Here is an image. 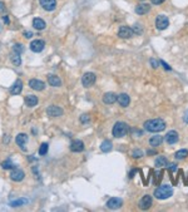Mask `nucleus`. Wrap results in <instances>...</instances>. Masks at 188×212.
<instances>
[{"label": "nucleus", "mask_w": 188, "mask_h": 212, "mask_svg": "<svg viewBox=\"0 0 188 212\" xmlns=\"http://www.w3.org/2000/svg\"><path fill=\"white\" fill-rule=\"evenodd\" d=\"M10 141V137L9 136H6V134H5V136H4V142L6 143V142H9Z\"/></svg>", "instance_id": "nucleus-45"}, {"label": "nucleus", "mask_w": 188, "mask_h": 212, "mask_svg": "<svg viewBox=\"0 0 188 212\" xmlns=\"http://www.w3.org/2000/svg\"><path fill=\"white\" fill-rule=\"evenodd\" d=\"M0 30H2V27H0Z\"/></svg>", "instance_id": "nucleus-47"}, {"label": "nucleus", "mask_w": 188, "mask_h": 212, "mask_svg": "<svg viewBox=\"0 0 188 212\" xmlns=\"http://www.w3.org/2000/svg\"><path fill=\"white\" fill-rule=\"evenodd\" d=\"M28 202H29V200H27V198H19V200L11 201L10 202V206L11 207H22L24 205H28Z\"/></svg>", "instance_id": "nucleus-26"}, {"label": "nucleus", "mask_w": 188, "mask_h": 212, "mask_svg": "<svg viewBox=\"0 0 188 212\" xmlns=\"http://www.w3.org/2000/svg\"><path fill=\"white\" fill-rule=\"evenodd\" d=\"M29 87L34 90H38V92H40V90H44L45 89V83L39 81V79H30L29 81Z\"/></svg>", "instance_id": "nucleus-12"}, {"label": "nucleus", "mask_w": 188, "mask_h": 212, "mask_svg": "<svg viewBox=\"0 0 188 212\" xmlns=\"http://www.w3.org/2000/svg\"><path fill=\"white\" fill-rule=\"evenodd\" d=\"M25 104L28 107H35L38 104V97L36 95H28V97H25Z\"/></svg>", "instance_id": "nucleus-25"}, {"label": "nucleus", "mask_w": 188, "mask_h": 212, "mask_svg": "<svg viewBox=\"0 0 188 212\" xmlns=\"http://www.w3.org/2000/svg\"><path fill=\"white\" fill-rule=\"evenodd\" d=\"M15 142H16V144L20 147L23 151H25V149H27V148H25V144L28 143V134H25V133L18 134L16 138H15Z\"/></svg>", "instance_id": "nucleus-14"}, {"label": "nucleus", "mask_w": 188, "mask_h": 212, "mask_svg": "<svg viewBox=\"0 0 188 212\" xmlns=\"http://www.w3.org/2000/svg\"><path fill=\"white\" fill-rule=\"evenodd\" d=\"M154 197L158 200H166L173 195V188L169 185H162L154 189Z\"/></svg>", "instance_id": "nucleus-2"}, {"label": "nucleus", "mask_w": 188, "mask_h": 212, "mask_svg": "<svg viewBox=\"0 0 188 212\" xmlns=\"http://www.w3.org/2000/svg\"><path fill=\"white\" fill-rule=\"evenodd\" d=\"M152 203H153L152 197H150L149 195H145V196H143V197L141 198V201H139L138 206H139V208H141V210H148L150 206H152Z\"/></svg>", "instance_id": "nucleus-10"}, {"label": "nucleus", "mask_w": 188, "mask_h": 212, "mask_svg": "<svg viewBox=\"0 0 188 212\" xmlns=\"http://www.w3.org/2000/svg\"><path fill=\"white\" fill-rule=\"evenodd\" d=\"M159 63H161V64L164 67V69H166V70H171V67H169V65H168L166 62H163V60H159Z\"/></svg>", "instance_id": "nucleus-38"}, {"label": "nucleus", "mask_w": 188, "mask_h": 212, "mask_svg": "<svg viewBox=\"0 0 188 212\" xmlns=\"http://www.w3.org/2000/svg\"><path fill=\"white\" fill-rule=\"evenodd\" d=\"M117 102L121 104V107H128L129 103H130V98H129V95L125 94V93H121L118 97H117Z\"/></svg>", "instance_id": "nucleus-18"}, {"label": "nucleus", "mask_w": 188, "mask_h": 212, "mask_svg": "<svg viewBox=\"0 0 188 212\" xmlns=\"http://www.w3.org/2000/svg\"><path fill=\"white\" fill-rule=\"evenodd\" d=\"M162 142H163V137L159 136V134H156V136H153L149 139V144L152 147H158V146L162 144Z\"/></svg>", "instance_id": "nucleus-24"}, {"label": "nucleus", "mask_w": 188, "mask_h": 212, "mask_svg": "<svg viewBox=\"0 0 188 212\" xmlns=\"http://www.w3.org/2000/svg\"><path fill=\"white\" fill-rule=\"evenodd\" d=\"M183 122L184 123H188V110H186V113L183 115Z\"/></svg>", "instance_id": "nucleus-42"}, {"label": "nucleus", "mask_w": 188, "mask_h": 212, "mask_svg": "<svg viewBox=\"0 0 188 212\" xmlns=\"http://www.w3.org/2000/svg\"><path fill=\"white\" fill-rule=\"evenodd\" d=\"M132 157L136 158V160H137V158H142V157H143V151L136 148L133 152H132Z\"/></svg>", "instance_id": "nucleus-32"}, {"label": "nucleus", "mask_w": 188, "mask_h": 212, "mask_svg": "<svg viewBox=\"0 0 188 212\" xmlns=\"http://www.w3.org/2000/svg\"><path fill=\"white\" fill-rule=\"evenodd\" d=\"M47 114L50 115V117H60L63 114V109L58 106H49L47 108Z\"/></svg>", "instance_id": "nucleus-11"}, {"label": "nucleus", "mask_w": 188, "mask_h": 212, "mask_svg": "<svg viewBox=\"0 0 188 212\" xmlns=\"http://www.w3.org/2000/svg\"><path fill=\"white\" fill-rule=\"evenodd\" d=\"M112 148H113V144H112V142H110L109 139H105V141L100 144V149H102V152H104V153L112 151Z\"/></svg>", "instance_id": "nucleus-27"}, {"label": "nucleus", "mask_w": 188, "mask_h": 212, "mask_svg": "<svg viewBox=\"0 0 188 212\" xmlns=\"http://www.w3.org/2000/svg\"><path fill=\"white\" fill-rule=\"evenodd\" d=\"M169 169H171V171H176V169H177V166H176L174 163H172L171 166H169Z\"/></svg>", "instance_id": "nucleus-44"}, {"label": "nucleus", "mask_w": 188, "mask_h": 212, "mask_svg": "<svg viewBox=\"0 0 188 212\" xmlns=\"http://www.w3.org/2000/svg\"><path fill=\"white\" fill-rule=\"evenodd\" d=\"M0 13H5V4L0 2Z\"/></svg>", "instance_id": "nucleus-40"}, {"label": "nucleus", "mask_w": 188, "mask_h": 212, "mask_svg": "<svg viewBox=\"0 0 188 212\" xmlns=\"http://www.w3.org/2000/svg\"><path fill=\"white\" fill-rule=\"evenodd\" d=\"M48 149H49V144L48 143H42L40 148H39V155L40 156H45L48 153Z\"/></svg>", "instance_id": "nucleus-31"}, {"label": "nucleus", "mask_w": 188, "mask_h": 212, "mask_svg": "<svg viewBox=\"0 0 188 212\" xmlns=\"http://www.w3.org/2000/svg\"><path fill=\"white\" fill-rule=\"evenodd\" d=\"M33 27L36 30H43V29H45L47 24H45V22L43 20L42 18H34L33 19Z\"/></svg>", "instance_id": "nucleus-22"}, {"label": "nucleus", "mask_w": 188, "mask_h": 212, "mask_svg": "<svg viewBox=\"0 0 188 212\" xmlns=\"http://www.w3.org/2000/svg\"><path fill=\"white\" fill-rule=\"evenodd\" d=\"M133 34H134L133 28L130 27H121L118 30V36L122 38V39H129V38L133 36Z\"/></svg>", "instance_id": "nucleus-6"}, {"label": "nucleus", "mask_w": 188, "mask_h": 212, "mask_svg": "<svg viewBox=\"0 0 188 212\" xmlns=\"http://www.w3.org/2000/svg\"><path fill=\"white\" fill-rule=\"evenodd\" d=\"M3 22H4L5 24H9V23H10V19H9L8 15H4V16H3Z\"/></svg>", "instance_id": "nucleus-41"}, {"label": "nucleus", "mask_w": 188, "mask_h": 212, "mask_svg": "<svg viewBox=\"0 0 188 212\" xmlns=\"http://www.w3.org/2000/svg\"><path fill=\"white\" fill-rule=\"evenodd\" d=\"M48 83L51 87H60L62 85V81L58 75H54V74H49L48 75Z\"/></svg>", "instance_id": "nucleus-20"}, {"label": "nucleus", "mask_w": 188, "mask_h": 212, "mask_svg": "<svg viewBox=\"0 0 188 212\" xmlns=\"http://www.w3.org/2000/svg\"><path fill=\"white\" fill-rule=\"evenodd\" d=\"M133 31H134V34H136V33H138V34H142L143 29H142V27H141L139 24H136V25H134V28H133Z\"/></svg>", "instance_id": "nucleus-35"}, {"label": "nucleus", "mask_w": 188, "mask_h": 212, "mask_svg": "<svg viewBox=\"0 0 188 212\" xmlns=\"http://www.w3.org/2000/svg\"><path fill=\"white\" fill-rule=\"evenodd\" d=\"M188 156V151L187 149H181V151H177L176 155H174V158L181 161V160H184L186 157Z\"/></svg>", "instance_id": "nucleus-28"}, {"label": "nucleus", "mask_w": 188, "mask_h": 212, "mask_svg": "<svg viewBox=\"0 0 188 212\" xmlns=\"http://www.w3.org/2000/svg\"><path fill=\"white\" fill-rule=\"evenodd\" d=\"M147 155H148V156H153V155H157V152H156V151H150V149H149V151H147Z\"/></svg>", "instance_id": "nucleus-43"}, {"label": "nucleus", "mask_w": 188, "mask_h": 212, "mask_svg": "<svg viewBox=\"0 0 188 212\" xmlns=\"http://www.w3.org/2000/svg\"><path fill=\"white\" fill-rule=\"evenodd\" d=\"M169 25V19L166 15H158L156 18V28L158 30H164Z\"/></svg>", "instance_id": "nucleus-5"}, {"label": "nucleus", "mask_w": 188, "mask_h": 212, "mask_svg": "<svg viewBox=\"0 0 188 212\" xmlns=\"http://www.w3.org/2000/svg\"><path fill=\"white\" fill-rule=\"evenodd\" d=\"M13 50L14 52H16V53H23L24 52V47L20 44V43H16V44H14V47H13Z\"/></svg>", "instance_id": "nucleus-33"}, {"label": "nucleus", "mask_w": 188, "mask_h": 212, "mask_svg": "<svg viewBox=\"0 0 188 212\" xmlns=\"http://www.w3.org/2000/svg\"><path fill=\"white\" fill-rule=\"evenodd\" d=\"M42 8L47 11H51L56 8V0H39Z\"/></svg>", "instance_id": "nucleus-13"}, {"label": "nucleus", "mask_w": 188, "mask_h": 212, "mask_svg": "<svg viewBox=\"0 0 188 212\" xmlns=\"http://www.w3.org/2000/svg\"><path fill=\"white\" fill-rule=\"evenodd\" d=\"M156 167H163V166H167L168 164V161H167V158L166 157H163V156H159L157 160H156Z\"/></svg>", "instance_id": "nucleus-29"}, {"label": "nucleus", "mask_w": 188, "mask_h": 212, "mask_svg": "<svg viewBox=\"0 0 188 212\" xmlns=\"http://www.w3.org/2000/svg\"><path fill=\"white\" fill-rule=\"evenodd\" d=\"M150 64H152V67H153L154 69H156V68H158V65H159V64H158V62H157L156 59H150Z\"/></svg>", "instance_id": "nucleus-37"}, {"label": "nucleus", "mask_w": 188, "mask_h": 212, "mask_svg": "<svg viewBox=\"0 0 188 212\" xmlns=\"http://www.w3.org/2000/svg\"><path fill=\"white\" fill-rule=\"evenodd\" d=\"M128 124L125 122H117L113 127V136L116 138H122L128 133Z\"/></svg>", "instance_id": "nucleus-3"}, {"label": "nucleus", "mask_w": 188, "mask_h": 212, "mask_svg": "<svg viewBox=\"0 0 188 212\" xmlns=\"http://www.w3.org/2000/svg\"><path fill=\"white\" fill-rule=\"evenodd\" d=\"M136 172H137V169H133V171H132V172L129 173V177H133V176H134V173H136Z\"/></svg>", "instance_id": "nucleus-46"}, {"label": "nucleus", "mask_w": 188, "mask_h": 212, "mask_svg": "<svg viewBox=\"0 0 188 212\" xmlns=\"http://www.w3.org/2000/svg\"><path fill=\"white\" fill-rule=\"evenodd\" d=\"M89 119H90V117L88 114H83L82 117H80V122L83 123V124H85V123H88L89 122Z\"/></svg>", "instance_id": "nucleus-34"}, {"label": "nucleus", "mask_w": 188, "mask_h": 212, "mask_svg": "<svg viewBox=\"0 0 188 212\" xmlns=\"http://www.w3.org/2000/svg\"><path fill=\"white\" fill-rule=\"evenodd\" d=\"M45 48V42L42 39H35L30 43V50L34 53H40Z\"/></svg>", "instance_id": "nucleus-7"}, {"label": "nucleus", "mask_w": 188, "mask_h": 212, "mask_svg": "<svg viewBox=\"0 0 188 212\" xmlns=\"http://www.w3.org/2000/svg\"><path fill=\"white\" fill-rule=\"evenodd\" d=\"M2 168L3 169H14V168H16V166L10 160H6V161L2 162Z\"/></svg>", "instance_id": "nucleus-30"}, {"label": "nucleus", "mask_w": 188, "mask_h": 212, "mask_svg": "<svg viewBox=\"0 0 188 212\" xmlns=\"http://www.w3.org/2000/svg\"><path fill=\"white\" fill-rule=\"evenodd\" d=\"M149 10H150V4H148V3H142V4H138L136 6V13L138 15H144Z\"/></svg>", "instance_id": "nucleus-19"}, {"label": "nucleus", "mask_w": 188, "mask_h": 212, "mask_svg": "<svg viewBox=\"0 0 188 212\" xmlns=\"http://www.w3.org/2000/svg\"><path fill=\"white\" fill-rule=\"evenodd\" d=\"M69 148L72 152H82V151H84V143L80 139H75L70 143Z\"/></svg>", "instance_id": "nucleus-16"}, {"label": "nucleus", "mask_w": 188, "mask_h": 212, "mask_svg": "<svg viewBox=\"0 0 188 212\" xmlns=\"http://www.w3.org/2000/svg\"><path fill=\"white\" fill-rule=\"evenodd\" d=\"M24 177H25L24 171H22L20 168H18V167L14 168V169L11 171V173H10V178H11L13 181H15V182H20V181H23Z\"/></svg>", "instance_id": "nucleus-8"}, {"label": "nucleus", "mask_w": 188, "mask_h": 212, "mask_svg": "<svg viewBox=\"0 0 188 212\" xmlns=\"http://www.w3.org/2000/svg\"><path fill=\"white\" fill-rule=\"evenodd\" d=\"M10 60H11V63L15 65V67H19L22 64V56H20V53H16V52H11V54H10Z\"/></svg>", "instance_id": "nucleus-23"}, {"label": "nucleus", "mask_w": 188, "mask_h": 212, "mask_svg": "<svg viewBox=\"0 0 188 212\" xmlns=\"http://www.w3.org/2000/svg\"><path fill=\"white\" fill-rule=\"evenodd\" d=\"M117 97H118V95L116 93L108 92V93H105L103 95V102H104V104H113V103L117 102Z\"/></svg>", "instance_id": "nucleus-17"}, {"label": "nucleus", "mask_w": 188, "mask_h": 212, "mask_svg": "<svg viewBox=\"0 0 188 212\" xmlns=\"http://www.w3.org/2000/svg\"><path fill=\"white\" fill-rule=\"evenodd\" d=\"M144 129L148 132H162L166 129V122L162 118H154L144 122Z\"/></svg>", "instance_id": "nucleus-1"}, {"label": "nucleus", "mask_w": 188, "mask_h": 212, "mask_svg": "<svg viewBox=\"0 0 188 212\" xmlns=\"http://www.w3.org/2000/svg\"><path fill=\"white\" fill-rule=\"evenodd\" d=\"M96 81H97V75L94 74V73H92V72H88V73H85L82 77V84L85 88L92 87L94 83H96Z\"/></svg>", "instance_id": "nucleus-4"}, {"label": "nucleus", "mask_w": 188, "mask_h": 212, "mask_svg": "<svg viewBox=\"0 0 188 212\" xmlns=\"http://www.w3.org/2000/svg\"><path fill=\"white\" fill-rule=\"evenodd\" d=\"M179 139V136H178V133L176 131H169L167 134H166V142L168 144H174L177 143Z\"/></svg>", "instance_id": "nucleus-15"}, {"label": "nucleus", "mask_w": 188, "mask_h": 212, "mask_svg": "<svg viewBox=\"0 0 188 212\" xmlns=\"http://www.w3.org/2000/svg\"><path fill=\"white\" fill-rule=\"evenodd\" d=\"M122 205H123V200L118 198V197H112L107 201V207L110 210H117V208L122 207Z\"/></svg>", "instance_id": "nucleus-9"}, {"label": "nucleus", "mask_w": 188, "mask_h": 212, "mask_svg": "<svg viewBox=\"0 0 188 212\" xmlns=\"http://www.w3.org/2000/svg\"><path fill=\"white\" fill-rule=\"evenodd\" d=\"M23 90V82L20 81V79H18L15 83H14V85L10 88V94H13V95H16V94H19Z\"/></svg>", "instance_id": "nucleus-21"}, {"label": "nucleus", "mask_w": 188, "mask_h": 212, "mask_svg": "<svg viewBox=\"0 0 188 212\" xmlns=\"http://www.w3.org/2000/svg\"><path fill=\"white\" fill-rule=\"evenodd\" d=\"M24 36L27 38V39H30V38L33 36V33L31 31H24Z\"/></svg>", "instance_id": "nucleus-39"}, {"label": "nucleus", "mask_w": 188, "mask_h": 212, "mask_svg": "<svg viewBox=\"0 0 188 212\" xmlns=\"http://www.w3.org/2000/svg\"><path fill=\"white\" fill-rule=\"evenodd\" d=\"M166 0H150V3L154 4V5H161L162 3H164Z\"/></svg>", "instance_id": "nucleus-36"}]
</instances>
